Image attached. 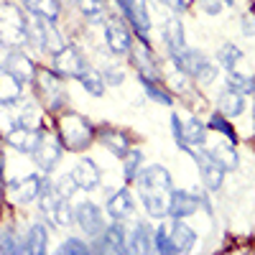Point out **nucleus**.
<instances>
[{"label": "nucleus", "mask_w": 255, "mask_h": 255, "mask_svg": "<svg viewBox=\"0 0 255 255\" xmlns=\"http://www.w3.org/2000/svg\"><path fill=\"white\" fill-rule=\"evenodd\" d=\"M105 41H108L113 54H130V49H133L130 31H128V26L118 18L108 20V26H105Z\"/></svg>", "instance_id": "nucleus-7"}, {"label": "nucleus", "mask_w": 255, "mask_h": 255, "mask_svg": "<svg viewBox=\"0 0 255 255\" xmlns=\"http://www.w3.org/2000/svg\"><path fill=\"white\" fill-rule=\"evenodd\" d=\"M38 82V92L44 97V102L49 105L51 110H59L67 105V90L61 84V77L56 72H49V69H36V77Z\"/></svg>", "instance_id": "nucleus-3"}, {"label": "nucleus", "mask_w": 255, "mask_h": 255, "mask_svg": "<svg viewBox=\"0 0 255 255\" xmlns=\"http://www.w3.org/2000/svg\"><path fill=\"white\" fill-rule=\"evenodd\" d=\"M38 138H41L38 130H31V128H23V125H15L13 130L8 133L5 140L15 148V151H20V153H33L36 145H38Z\"/></svg>", "instance_id": "nucleus-18"}, {"label": "nucleus", "mask_w": 255, "mask_h": 255, "mask_svg": "<svg viewBox=\"0 0 255 255\" xmlns=\"http://www.w3.org/2000/svg\"><path fill=\"white\" fill-rule=\"evenodd\" d=\"M92 250H95V253H128L123 227H120V225H113V227H108V230H102L100 243H97Z\"/></svg>", "instance_id": "nucleus-17"}, {"label": "nucleus", "mask_w": 255, "mask_h": 255, "mask_svg": "<svg viewBox=\"0 0 255 255\" xmlns=\"http://www.w3.org/2000/svg\"><path fill=\"white\" fill-rule=\"evenodd\" d=\"M133 209H135V202H133V194L128 189H118L115 194L108 199V212H110V217L118 220V222L125 220V217H130Z\"/></svg>", "instance_id": "nucleus-19"}, {"label": "nucleus", "mask_w": 255, "mask_h": 255, "mask_svg": "<svg viewBox=\"0 0 255 255\" xmlns=\"http://www.w3.org/2000/svg\"><path fill=\"white\" fill-rule=\"evenodd\" d=\"M151 240H153V238H151V230H148V225H145V222H135L128 250H130V253H148V250H151Z\"/></svg>", "instance_id": "nucleus-29"}, {"label": "nucleus", "mask_w": 255, "mask_h": 255, "mask_svg": "<svg viewBox=\"0 0 255 255\" xmlns=\"http://www.w3.org/2000/svg\"><path fill=\"white\" fill-rule=\"evenodd\" d=\"M102 79H105V84H123L125 72H123V67H118V64H110V67L102 69Z\"/></svg>", "instance_id": "nucleus-43"}, {"label": "nucleus", "mask_w": 255, "mask_h": 255, "mask_svg": "<svg viewBox=\"0 0 255 255\" xmlns=\"http://www.w3.org/2000/svg\"><path fill=\"white\" fill-rule=\"evenodd\" d=\"M33 153H36V163H38L41 171H51V168L59 163V158H61V140L49 135V133H44L38 138V145H36Z\"/></svg>", "instance_id": "nucleus-8"}, {"label": "nucleus", "mask_w": 255, "mask_h": 255, "mask_svg": "<svg viewBox=\"0 0 255 255\" xmlns=\"http://www.w3.org/2000/svg\"><path fill=\"white\" fill-rule=\"evenodd\" d=\"M243 59V51L235 46V44H225L220 51H217V61H220V67H225L227 72L230 69H235V64Z\"/></svg>", "instance_id": "nucleus-34"}, {"label": "nucleus", "mask_w": 255, "mask_h": 255, "mask_svg": "<svg viewBox=\"0 0 255 255\" xmlns=\"http://www.w3.org/2000/svg\"><path fill=\"white\" fill-rule=\"evenodd\" d=\"M199 207V199L194 194H189L184 189H174L171 191V207H168V215L176 217V220H184V217H191Z\"/></svg>", "instance_id": "nucleus-14"}, {"label": "nucleus", "mask_w": 255, "mask_h": 255, "mask_svg": "<svg viewBox=\"0 0 255 255\" xmlns=\"http://www.w3.org/2000/svg\"><path fill=\"white\" fill-rule=\"evenodd\" d=\"M90 248L84 245L82 240H77V238H69L67 243H64L61 248H59V255H82V253H87Z\"/></svg>", "instance_id": "nucleus-44"}, {"label": "nucleus", "mask_w": 255, "mask_h": 255, "mask_svg": "<svg viewBox=\"0 0 255 255\" xmlns=\"http://www.w3.org/2000/svg\"><path fill=\"white\" fill-rule=\"evenodd\" d=\"M171 59L179 67V72L186 74V77H197L202 72V67L207 64V56L202 51H197V49H184L179 54H171Z\"/></svg>", "instance_id": "nucleus-16"}, {"label": "nucleus", "mask_w": 255, "mask_h": 255, "mask_svg": "<svg viewBox=\"0 0 255 255\" xmlns=\"http://www.w3.org/2000/svg\"><path fill=\"white\" fill-rule=\"evenodd\" d=\"M87 69L84 64V56L77 46H61L56 54H54V72L59 77H74L79 79V74Z\"/></svg>", "instance_id": "nucleus-5"}, {"label": "nucleus", "mask_w": 255, "mask_h": 255, "mask_svg": "<svg viewBox=\"0 0 255 255\" xmlns=\"http://www.w3.org/2000/svg\"><path fill=\"white\" fill-rule=\"evenodd\" d=\"M215 77H217V69L207 61L204 67H202V72H199L194 79H197V82H202V84H212V82H215Z\"/></svg>", "instance_id": "nucleus-45"}, {"label": "nucleus", "mask_w": 255, "mask_h": 255, "mask_svg": "<svg viewBox=\"0 0 255 255\" xmlns=\"http://www.w3.org/2000/svg\"><path fill=\"white\" fill-rule=\"evenodd\" d=\"M222 3H225V5H232V3H235V0H222Z\"/></svg>", "instance_id": "nucleus-50"}, {"label": "nucleus", "mask_w": 255, "mask_h": 255, "mask_svg": "<svg viewBox=\"0 0 255 255\" xmlns=\"http://www.w3.org/2000/svg\"><path fill=\"white\" fill-rule=\"evenodd\" d=\"M0 250L3 253H26V243H20L18 235L5 227V230H0Z\"/></svg>", "instance_id": "nucleus-35"}, {"label": "nucleus", "mask_w": 255, "mask_h": 255, "mask_svg": "<svg viewBox=\"0 0 255 255\" xmlns=\"http://www.w3.org/2000/svg\"><path fill=\"white\" fill-rule=\"evenodd\" d=\"M23 3H26V8H28L31 13L51 20V23H56V18H59V13H61L59 0H23Z\"/></svg>", "instance_id": "nucleus-28"}, {"label": "nucleus", "mask_w": 255, "mask_h": 255, "mask_svg": "<svg viewBox=\"0 0 255 255\" xmlns=\"http://www.w3.org/2000/svg\"><path fill=\"white\" fill-rule=\"evenodd\" d=\"M72 176H74V181H77L79 189H95V186L100 184V168H97L95 161L82 158V161L74 166Z\"/></svg>", "instance_id": "nucleus-21"}, {"label": "nucleus", "mask_w": 255, "mask_h": 255, "mask_svg": "<svg viewBox=\"0 0 255 255\" xmlns=\"http://www.w3.org/2000/svg\"><path fill=\"white\" fill-rule=\"evenodd\" d=\"M243 28H245V31H248L250 36L255 33V23H253V20H250V18H243Z\"/></svg>", "instance_id": "nucleus-48"}, {"label": "nucleus", "mask_w": 255, "mask_h": 255, "mask_svg": "<svg viewBox=\"0 0 255 255\" xmlns=\"http://www.w3.org/2000/svg\"><path fill=\"white\" fill-rule=\"evenodd\" d=\"M204 10H207V13H212V15H217V13L222 10V5H220V3H215V0H207V3H204Z\"/></svg>", "instance_id": "nucleus-47"}, {"label": "nucleus", "mask_w": 255, "mask_h": 255, "mask_svg": "<svg viewBox=\"0 0 255 255\" xmlns=\"http://www.w3.org/2000/svg\"><path fill=\"white\" fill-rule=\"evenodd\" d=\"M41 184H44V179H38V176L13 179V181H10V199H13V202H20V204H28V202L38 199Z\"/></svg>", "instance_id": "nucleus-11"}, {"label": "nucleus", "mask_w": 255, "mask_h": 255, "mask_svg": "<svg viewBox=\"0 0 255 255\" xmlns=\"http://www.w3.org/2000/svg\"><path fill=\"white\" fill-rule=\"evenodd\" d=\"M217 108H220V115H225V118H238L243 110H245V100H243V95L240 92H235V90H222V95L217 97Z\"/></svg>", "instance_id": "nucleus-25"}, {"label": "nucleus", "mask_w": 255, "mask_h": 255, "mask_svg": "<svg viewBox=\"0 0 255 255\" xmlns=\"http://www.w3.org/2000/svg\"><path fill=\"white\" fill-rule=\"evenodd\" d=\"M15 125H23V128H31V130H38V125H41V113L36 110V105H28V108L20 110Z\"/></svg>", "instance_id": "nucleus-41"}, {"label": "nucleus", "mask_w": 255, "mask_h": 255, "mask_svg": "<svg viewBox=\"0 0 255 255\" xmlns=\"http://www.w3.org/2000/svg\"><path fill=\"white\" fill-rule=\"evenodd\" d=\"M59 140L67 151H87L95 140V125L82 115H61L59 118Z\"/></svg>", "instance_id": "nucleus-1"}, {"label": "nucleus", "mask_w": 255, "mask_h": 255, "mask_svg": "<svg viewBox=\"0 0 255 255\" xmlns=\"http://www.w3.org/2000/svg\"><path fill=\"white\" fill-rule=\"evenodd\" d=\"M153 248H156L158 253H176V245H174V240H171V232H168L163 225L156 230V235H153Z\"/></svg>", "instance_id": "nucleus-39"}, {"label": "nucleus", "mask_w": 255, "mask_h": 255, "mask_svg": "<svg viewBox=\"0 0 255 255\" xmlns=\"http://www.w3.org/2000/svg\"><path fill=\"white\" fill-rule=\"evenodd\" d=\"M140 163H143V153L138 151V148H133V151H128L123 156V174H125V181H135L138 171H140Z\"/></svg>", "instance_id": "nucleus-32"}, {"label": "nucleus", "mask_w": 255, "mask_h": 255, "mask_svg": "<svg viewBox=\"0 0 255 255\" xmlns=\"http://www.w3.org/2000/svg\"><path fill=\"white\" fill-rule=\"evenodd\" d=\"M74 220H77V225L82 227V232H87V235H92V238H100L102 230H105V225H102V212H100L92 202H82V204L77 207V212H74Z\"/></svg>", "instance_id": "nucleus-10"}, {"label": "nucleus", "mask_w": 255, "mask_h": 255, "mask_svg": "<svg viewBox=\"0 0 255 255\" xmlns=\"http://www.w3.org/2000/svg\"><path fill=\"white\" fill-rule=\"evenodd\" d=\"M5 69H8L13 77H18L20 82H31V79L36 77V64H33L26 54H20L18 49H13V51L5 56Z\"/></svg>", "instance_id": "nucleus-15"}, {"label": "nucleus", "mask_w": 255, "mask_h": 255, "mask_svg": "<svg viewBox=\"0 0 255 255\" xmlns=\"http://www.w3.org/2000/svg\"><path fill=\"white\" fill-rule=\"evenodd\" d=\"M163 41H166V46H168V54H179L186 49V41H184V23L171 15L166 20V28H163Z\"/></svg>", "instance_id": "nucleus-22"}, {"label": "nucleus", "mask_w": 255, "mask_h": 255, "mask_svg": "<svg viewBox=\"0 0 255 255\" xmlns=\"http://www.w3.org/2000/svg\"><path fill=\"white\" fill-rule=\"evenodd\" d=\"M181 118V115H179ZM204 125L197 120V118H181V145H189V148H197V145H204Z\"/></svg>", "instance_id": "nucleus-23"}, {"label": "nucleus", "mask_w": 255, "mask_h": 255, "mask_svg": "<svg viewBox=\"0 0 255 255\" xmlns=\"http://www.w3.org/2000/svg\"><path fill=\"white\" fill-rule=\"evenodd\" d=\"M209 156H212V161L222 168V171H235V168L240 166V158H238V153H235V148H232L230 140L215 145V148L209 151Z\"/></svg>", "instance_id": "nucleus-26"}, {"label": "nucleus", "mask_w": 255, "mask_h": 255, "mask_svg": "<svg viewBox=\"0 0 255 255\" xmlns=\"http://www.w3.org/2000/svg\"><path fill=\"white\" fill-rule=\"evenodd\" d=\"M54 189L59 191V194H61L64 199H69V197L74 194V191H77L79 186H77V181H74V176H72V174H67V176H59V179H56V184H54Z\"/></svg>", "instance_id": "nucleus-42"}, {"label": "nucleus", "mask_w": 255, "mask_h": 255, "mask_svg": "<svg viewBox=\"0 0 255 255\" xmlns=\"http://www.w3.org/2000/svg\"><path fill=\"white\" fill-rule=\"evenodd\" d=\"M100 140L118 158H123L128 151H130V138H128L123 130H118V128H102V130H100Z\"/></svg>", "instance_id": "nucleus-20"}, {"label": "nucleus", "mask_w": 255, "mask_h": 255, "mask_svg": "<svg viewBox=\"0 0 255 255\" xmlns=\"http://www.w3.org/2000/svg\"><path fill=\"white\" fill-rule=\"evenodd\" d=\"M20 82L18 77H13L5 67L0 69V105H13L20 100Z\"/></svg>", "instance_id": "nucleus-24"}, {"label": "nucleus", "mask_w": 255, "mask_h": 255, "mask_svg": "<svg viewBox=\"0 0 255 255\" xmlns=\"http://www.w3.org/2000/svg\"><path fill=\"white\" fill-rule=\"evenodd\" d=\"M130 54H133V64L138 67L140 77L153 79V82H161L158 64H156V59H153L151 49H148V44H143V41H140V46H138V49H130Z\"/></svg>", "instance_id": "nucleus-13"}, {"label": "nucleus", "mask_w": 255, "mask_h": 255, "mask_svg": "<svg viewBox=\"0 0 255 255\" xmlns=\"http://www.w3.org/2000/svg\"><path fill=\"white\" fill-rule=\"evenodd\" d=\"M171 191L174 189H140L143 207L151 217L163 220L168 217V207H171Z\"/></svg>", "instance_id": "nucleus-9"}, {"label": "nucleus", "mask_w": 255, "mask_h": 255, "mask_svg": "<svg viewBox=\"0 0 255 255\" xmlns=\"http://www.w3.org/2000/svg\"><path fill=\"white\" fill-rule=\"evenodd\" d=\"M3 171H5V156L0 153V179H3Z\"/></svg>", "instance_id": "nucleus-49"}, {"label": "nucleus", "mask_w": 255, "mask_h": 255, "mask_svg": "<svg viewBox=\"0 0 255 255\" xmlns=\"http://www.w3.org/2000/svg\"><path fill=\"white\" fill-rule=\"evenodd\" d=\"M79 82H82V87L87 90L90 95L102 97V92H105V79H102L100 72H95V69H84V72L79 74Z\"/></svg>", "instance_id": "nucleus-31"}, {"label": "nucleus", "mask_w": 255, "mask_h": 255, "mask_svg": "<svg viewBox=\"0 0 255 255\" xmlns=\"http://www.w3.org/2000/svg\"><path fill=\"white\" fill-rule=\"evenodd\" d=\"M118 5L125 15V20L135 28L138 38L148 44V33H151V18L145 10V0H118Z\"/></svg>", "instance_id": "nucleus-4"}, {"label": "nucleus", "mask_w": 255, "mask_h": 255, "mask_svg": "<svg viewBox=\"0 0 255 255\" xmlns=\"http://www.w3.org/2000/svg\"><path fill=\"white\" fill-rule=\"evenodd\" d=\"M184 151H189L191 153V158H194L197 163H199V171H202V184L209 189V191H217L220 186H222V168L212 161V156L209 153H204V151H191L189 145H181Z\"/></svg>", "instance_id": "nucleus-6"}, {"label": "nucleus", "mask_w": 255, "mask_h": 255, "mask_svg": "<svg viewBox=\"0 0 255 255\" xmlns=\"http://www.w3.org/2000/svg\"><path fill=\"white\" fill-rule=\"evenodd\" d=\"M138 189H171V174L163 166H145L135 176Z\"/></svg>", "instance_id": "nucleus-12"}, {"label": "nucleus", "mask_w": 255, "mask_h": 255, "mask_svg": "<svg viewBox=\"0 0 255 255\" xmlns=\"http://www.w3.org/2000/svg\"><path fill=\"white\" fill-rule=\"evenodd\" d=\"M227 87L235 90V92H240V95H253V79L230 69V74H227Z\"/></svg>", "instance_id": "nucleus-38"}, {"label": "nucleus", "mask_w": 255, "mask_h": 255, "mask_svg": "<svg viewBox=\"0 0 255 255\" xmlns=\"http://www.w3.org/2000/svg\"><path fill=\"white\" fill-rule=\"evenodd\" d=\"M207 128H209V130H217V133H222L230 143H238V133H235V128H232L220 113L217 115H212L209 118V123H207Z\"/></svg>", "instance_id": "nucleus-37"}, {"label": "nucleus", "mask_w": 255, "mask_h": 255, "mask_svg": "<svg viewBox=\"0 0 255 255\" xmlns=\"http://www.w3.org/2000/svg\"><path fill=\"white\" fill-rule=\"evenodd\" d=\"M77 5L87 20H102L105 18V0H77Z\"/></svg>", "instance_id": "nucleus-36"}, {"label": "nucleus", "mask_w": 255, "mask_h": 255, "mask_svg": "<svg viewBox=\"0 0 255 255\" xmlns=\"http://www.w3.org/2000/svg\"><path fill=\"white\" fill-rule=\"evenodd\" d=\"M74 222V215H72V207H69V202L67 199H59V204H56V212H54V225L56 227H69Z\"/></svg>", "instance_id": "nucleus-40"}, {"label": "nucleus", "mask_w": 255, "mask_h": 255, "mask_svg": "<svg viewBox=\"0 0 255 255\" xmlns=\"http://www.w3.org/2000/svg\"><path fill=\"white\" fill-rule=\"evenodd\" d=\"M171 240L176 245V253H189V250H194V245H197L194 230H191L189 225H184L181 220H176L174 227H171Z\"/></svg>", "instance_id": "nucleus-27"}, {"label": "nucleus", "mask_w": 255, "mask_h": 255, "mask_svg": "<svg viewBox=\"0 0 255 255\" xmlns=\"http://www.w3.org/2000/svg\"><path fill=\"white\" fill-rule=\"evenodd\" d=\"M171 128H174V138H176V143L181 145V118H179V115H171Z\"/></svg>", "instance_id": "nucleus-46"}, {"label": "nucleus", "mask_w": 255, "mask_h": 255, "mask_svg": "<svg viewBox=\"0 0 255 255\" xmlns=\"http://www.w3.org/2000/svg\"><path fill=\"white\" fill-rule=\"evenodd\" d=\"M140 87H143V90L148 92V97H151L153 102H158V105H174V97L168 95L166 90H161V87H158V82L140 77Z\"/></svg>", "instance_id": "nucleus-33"}, {"label": "nucleus", "mask_w": 255, "mask_h": 255, "mask_svg": "<svg viewBox=\"0 0 255 255\" xmlns=\"http://www.w3.org/2000/svg\"><path fill=\"white\" fill-rule=\"evenodd\" d=\"M0 44L8 46V49H20V46L28 44L26 15L13 3L0 5Z\"/></svg>", "instance_id": "nucleus-2"}, {"label": "nucleus", "mask_w": 255, "mask_h": 255, "mask_svg": "<svg viewBox=\"0 0 255 255\" xmlns=\"http://www.w3.org/2000/svg\"><path fill=\"white\" fill-rule=\"evenodd\" d=\"M46 250V227L41 222H33L26 235V253H44Z\"/></svg>", "instance_id": "nucleus-30"}]
</instances>
